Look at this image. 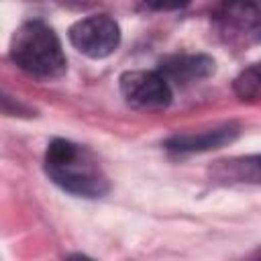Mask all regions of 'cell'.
<instances>
[{
    "label": "cell",
    "instance_id": "52a82bcc",
    "mask_svg": "<svg viewBox=\"0 0 261 261\" xmlns=\"http://www.w3.org/2000/svg\"><path fill=\"white\" fill-rule=\"evenodd\" d=\"M214 18L228 31L249 33L261 27V2L259 0H220Z\"/></svg>",
    "mask_w": 261,
    "mask_h": 261
},
{
    "label": "cell",
    "instance_id": "277c9868",
    "mask_svg": "<svg viewBox=\"0 0 261 261\" xmlns=\"http://www.w3.org/2000/svg\"><path fill=\"white\" fill-rule=\"evenodd\" d=\"M69 41L86 57L104 59L116 51L120 43V29L108 14H92L71 24Z\"/></svg>",
    "mask_w": 261,
    "mask_h": 261
},
{
    "label": "cell",
    "instance_id": "8992f818",
    "mask_svg": "<svg viewBox=\"0 0 261 261\" xmlns=\"http://www.w3.org/2000/svg\"><path fill=\"white\" fill-rule=\"evenodd\" d=\"M216 63L212 57L202 53H184V55H171L161 61L159 71L165 75V80L177 86H188L200 80H206L214 73Z\"/></svg>",
    "mask_w": 261,
    "mask_h": 261
},
{
    "label": "cell",
    "instance_id": "7a4b0ae2",
    "mask_svg": "<svg viewBox=\"0 0 261 261\" xmlns=\"http://www.w3.org/2000/svg\"><path fill=\"white\" fill-rule=\"evenodd\" d=\"M10 57L22 71L41 80L59 77L67 67L57 35L41 20H29L14 31Z\"/></svg>",
    "mask_w": 261,
    "mask_h": 261
},
{
    "label": "cell",
    "instance_id": "30bf717a",
    "mask_svg": "<svg viewBox=\"0 0 261 261\" xmlns=\"http://www.w3.org/2000/svg\"><path fill=\"white\" fill-rule=\"evenodd\" d=\"M153 10H179L188 6L192 0H143Z\"/></svg>",
    "mask_w": 261,
    "mask_h": 261
},
{
    "label": "cell",
    "instance_id": "6da1fadb",
    "mask_svg": "<svg viewBox=\"0 0 261 261\" xmlns=\"http://www.w3.org/2000/svg\"><path fill=\"white\" fill-rule=\"evenodd\" d=\"M45 171L53 184L75 196L100 198L110 188L108 177L92 153L67 139H53L47 145Z\"/></svg>",
    "mask_w": 261,
    "mask_h": 261
},
{
    "label": "cell",
    "instance_id": "5b68a950",
    "mask_svg": "<svg viewBox=\"0 0 261 261\" xmlns=\"http://www.w3.org/2000/svg\"><path fill=\"white\" fill-rule=\"evenodd\" d=\"M239 137V124L224 122L214 128H206L200 133H184L173 135L165 141V149L171 153H202L210 149H218L222 145L232 143Z\"/></svg>",
    "mask_w": 261,
    "mask_h": 261
},
{
    "label": "cell",
    "instance_id": "ba28073f",
    "mask_svg": "<svg viewBox=\"0 0 261 261\" xmlns=\"http://www.w3.org/2000/svg\"><path fill=\"white\" fill-rule=\"evenodd\" d=\"M210 173L216 181L222 184H261V155H245L218 161Z\"/></svg>",
    "mask_w": 261,
    "mask_h": 261
},
{
    "label": "cell",
    "instance_id": "9c48e42d",
    "mask_svg": "<svg viewBox=\"0 0 261 261\" xmlns=\"http://www.w3.org/2000/svg\"><path fill=\"white\" fill-rule=\"evenodd\" d=\"M234 94L241 100H261V63L243 69L234 80Z\"/></svg>",
    "mask_w": 261,
    "mask_h": 261
},
{
    "label": "cell",
    "instance_id": "3957f363",
    "mask_svg": "<svg viewBox=\"0 0 261 261\" xmlns=\"http://www.w3.org/2000/svg\"><path fill=\"white\" fill-rule=\"evenodd\" d=\"M120 94L137 110H163L171 102V84L159 69H133L120 75Z\"/></svg>",
    "mask_w": 261,
    "mask_h": 261
}]
</instances>
